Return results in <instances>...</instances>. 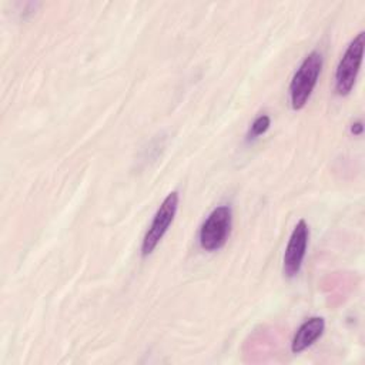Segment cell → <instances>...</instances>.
<instances>
[{"label": "cell", "mask_w": 365, "mask_h": 365, "mask_svg": "<svg viewBox=\"0 0 365 365\" xmlns=\"http://www.w3.org/2000/svg\"><path fill=\"white\" fill-rule=\"evenodd\" d=\"M321 70L322 54L318 51H311L295 71L289 84V97L294 110H301L308 103Z\"/></svg>", "instance_id": "6da1fadb"}, {"label": "cell", "mask_w": 365, "mask_h": 365, "mask_svg": "<svg viewBox=\"0 0 365 365\" xmlns=\"http://www.w3.org/2000/svg\"><path fill=\"white\" fill-rule=\"evenodd\" d=\"M232 225V211L228 205L214 208L200 228V245L205 251L222 248L230 237Z\"/></svg>", "instance_id": "7a4b0ae2"}, {"label": "cell", "mask_w": 365, "mask_h": 365, "mask_svg": "<svg viewBox=\"0 0 365 365\" xmlns=\"http://www.w3.org/2000/svg\"><path fill=\"white\" fill-rule=\"evenodd\" d=\"M365 46V33L359 31L346 47L335 71V91L338 96H346L352 90L362 63Z\"/></svg>", "instance_id": "3957f363"}, {"label": "cell", "mask_w": 365, "mask_h": 365, "mask_svg": "<svg viewBox=\"0 0 365 365\" xmlns=\"http://www.w3.org/2000/svg\"><path fill=\"white\" fill-rule=\"evenodd\" d=\"M177 208H178V192L171 191L163 200L161 205L158 207V210L151 221V225L148 227V230L143 238V244H141V255L143 257L150 255L154 251V248L158 245V242L163 240L168 227L174 221Z\"/></svg>", "instance_id": "277c9868"}, {"label": "cell", "mask_w": 365, "mask_h": 365, "mask_svg": "<svg viewBox=\"0 0 365 365\" xmlns=\"http://www.w3.org/2000/svg\"><path fill=\"white\" fill-rule=\"evenodd\" d=\"M308 224L305 220H299L291 232L284 254V274L288 278H294L299 272L308 247Z\"/></svg>", "instance_id": "5b68a950"}, {"label": "cell", "mask_w": 365, "mask_h": 365, "mask_svg": "<svg viewBox=\"0 0 365 365\" xmlns=\"http://www.w3.org/2000/svg\"><path fill=\"white\" fill-rule=\"evenodd\" d=\"M325 329V321L321 317H312L301 324V327L297 329L292 342H291V351L294 354H298L308 346H311L324 332Z\"/></svg>", "instance_id": "8992f818"}, {"label": "cell", "mask_w": 365, "mask_h": 365, "mask_svg": "<svg viewBox=\"0 0 365 365\" xmlns=\"http://www.w3.org/2000/svg\"><path fill=\"white\" fill-rule=\"evenodd\" d=\"M269 124H271V118L267 114H262V115L257 117L254 120L252 125H251V135L252 137H258V135L264 134L268 130Z\"/></svg>", "instance_id": "52a82bcc"}, {"label": "cell", "mask_w": 365, "mask_h": 365, "mask_svg": "<svg viewBox=\"0 0 365 365\" xmlns=\"http://www.w3.org/2000/svg\"><path fill=\"white\" fill-rule=\"evenodd\" d=\"M362 123L361 121H356V123H354L352 124V127H351V131H352V134H355V135H359L361 133H362Z\"/></svg>", "instance_id": "ba28073f"}]
</instances>
